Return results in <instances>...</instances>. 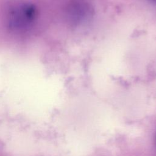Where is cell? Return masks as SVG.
Returning <instances> with one entry per match:
<instances>
[{"mask_svg":"<svg viewBox=\"0 0 156 156\" xmlns=\"http://www.w3.org/2000/svg\"><path fill=\"white\" fill-rule=\"evenodd\" d=\"M37 15V11L34 5L29 3L21 4L10 12L9 26L15 30H26L31 26Z\"/></svg>","mask_w":156,"mask_h":156,"instance_id":"1","label":"cell"}]
</instances>
